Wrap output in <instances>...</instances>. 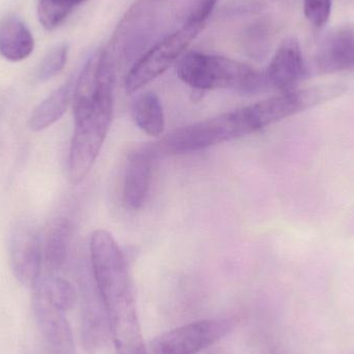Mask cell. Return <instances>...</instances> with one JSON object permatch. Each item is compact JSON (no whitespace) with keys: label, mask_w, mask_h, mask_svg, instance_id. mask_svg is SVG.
I'll use <instances>...</instances> for the list:
<instances>
[{"label":"cell","mask_w":354,"mask_h":354,"mask_svg":"<svg viewBox=\"0 0 354 354\" xmlns=\"http://www.w3.org/2000/svg\"><path fill=\"white\" fill-rule=\"evenodd\" d=\"M177 76L198 91L230 89L253 93L266 84V76L249 64L201 52L185 54L176 66Z\"/></svg>","instance_id":"cell-2"},{"label":"cell","mask_w":354,"mask_h":354,"mask_svg":"<svg viewBox=\"0 0 354 354\" xmlns=\"http://www.w3.org/2000/svg\"><path fill=\"white\" fill-rule=\"evenodd\" d=\"M233 326L230 319L191 322L155 339L149 354H197L227 336Z\"/></svg>","instance_id":"cell-7"},{"label":"cell","mask_w":354,"mask_h":354,"mask_svg":"<svg viewBox=\"0 0 354 354\" xmlns=\"http://www.w3.org/2000/svg\"><path fill=\"white\" fill-rule=\"evenodd\" d=\"M316 64L322 73L354 68V25L338 27L324 37L318 48Z\"/></svg>","instance_id":"cell-12"},{"label":"cell","mask_w":354,"mask_h":354,"mask_svg":"<svg viewBox=\"0 0 354 354\" xmlns=\"http://www.w3.org/2000/svg\"><path fill=\"white\" fill-rule=\"evenodd\" d=\"M308 70L299 39H284L272 57L266 71V84L280 93L297 89V85L307 77Z\"/></svg>","instance_id":"cell-9"},{"label":"cell","mask_w":354,"mask_h":354,"mask_svg":"<svg viewBox=\"0 0 354 354\" xmlns=\"http://www.w3.org/2000/svg\"><path fill=\"white\" fill-rule=\"evenodd\" d=\"M158 3L159 0H136L127 10L106 48L116 64L140 57L155 32Z\"/></svg>","instance_id":"cell-6"},{"label":"cell","mask_w":354,"mask_h":354,"mask_svg":"<svg viewBox=\"0 0 354 354\" xmlns=\"http://www.w3.org/2000/svg\"><path fill=\"white\" fill-rule=\"evenodd\" d=\"M33 311L44 340L54 354H76L74 337L64 312L54 307L35 288Z\"/></svg>","instance_id":"cell-10"},{"label":"cell","mask_w":354,"mask_h":354,"mask_svg":"<svg viewBox=\"0 0 354 354\" xmlns=\"http://www.w3.org/2000/svg\"><path fill=\"white\" fill-rule=\"evenodd\" d=\"M72 226L68 220H62L52 227L46 245V262L50 270L56 272L64 266L68 256Z\"/></svg>","instance_id":"cell-16"},{"label":"cell","mask_w":354,"mask_h":354,"mask_svg":"<svg viewBox=\"0 0 354 354\" xmlns=\"http://www.w3.org/2000/svg\"><path fill=\"white\" fill-rule=\"evenodd\" d=\"M35 288L39 289L44 297L60 311L66 312L76 305L77 292L68 281L60 277H51L39 282Z\"/></svg>","instance_id":"cell-17"},{"label":"cell","mask_w":354,"mask_h":354,"mask_svg":"<svg viewBox=\"0 0 354 354\" xmlns=\"http://www.w3.org/2000/svg\"><path fill=\"white\" fill-rule=\"evenodd\" d=\"M113 97L74 113L75 129L68 156V176L73 185L82 183L91 172L109 133Z\"/></svg>","instance_id":"cell-4"},{"label":"cell","mask_w":354,"mask_h":354,"mask_svg":"<svg viewBox=\"0 0 354 354\" xmlns=\"http://www.w3.org/2000/svg\"><path fill=\"white\" fill-rule=\"evenodd\" d=\"M68 47L66 44L56 46L51 50L41 62L39 68V79L41 81H48L57 76L68 60Z\"/></svg>","instance_id":"cell-19"},{"label":"cell","mask_w":354,"mask_h":354,"mask_svg":"<svg viewBox=\"0 0 354 354\" xmlns=\"http://www.w3.org/2000/svg\"><path fill=\"white\" fill-rule=\"evenodd\" d=\"M204 23L187 20L172 35L147 50L134 62L124 80L127 93H133L165 73L185 53L203 28Z\"/></svg>","instance_id":"cell-5"},{"label":"cell","mask_w":354,"mask_h":354,"mask_svg":"<svg viewBox=\"0 0 354 354\" xmlns=\"http://www.w3.org/2000/svg\"><path fill=\"white\" fill-rule=\"evenodd\" d=\"M86 1V0H74L75 3H76V6H79V4L83 3V2Z\"/></svg>","instance_id":"cell-22"},{"label":"cell","mask_w":354,"mask_h":354,"mask_svg":"<svg viewBox=\"0 0 354 354\" xmlns=\"http://www.w3.org/2000/svg\"><path fill=\"white\" fill-rule=\"evenodd\" d=\"M133 118L138 128L151 137L161 136L165 130V114L161 100L153 93H145L135 100Z\"/></svg>","instance_id":"cell-15"},{"label":"cell","mask_w":354,"mask_h":354,"mask_svg":"<svg viewBox=\"0 0 354 354\" xmlns=\"http://www.w3.org/2000/svg\"><path fill=\"white\" fill-rule=\"evenodd\" d=\"M333 0H304V14L316 28H322L330 20Z\"/></svg>","instance_id":"cell-20"},{"label":"cell","mask_w":354,"mask_h":354,"mask_svg":"<svg viewBox=\"0 0 354 354\" xmlns=\"http://www.w3.org/2000/svg\"><path fill=\"white\" fill-rule=\"evenodd\" d=\"M255 132L247 106L177 129L159 142L151 143V145L157 157L161 155H185Z\"/></svg>","instance_id":"cell-3"},{"label":"cell","mask_w":354,"mask_h":354,"mask_svg":"<svg viewBox=\"0 0 354 354\" xmlns=\"http://www.w3.org/2000/svg\"><path fill=\"white\" fill-rule=\"evenodd\" d=\"M35 49V41L26 25L18 18H8L0 24V54L10 62H21Z\"/></svg>","instance_id":"cell-13"},{"label":"cell","mask_w":354,"mask_h":354,"mask_svg":"<svg viewBox=\"0 0 354 354\" xmlns=\"http://www.w3.org/2000/svg\"><path fill=\"white\" fill-rule=\"evenodd\" d=\"M74 0H39L37 17L39 23L47 30H53L64 22L73 12Z\"/></svg>","instance_id":"cell-18"},{"label":"cell","mask_w":354,"mask_h":354,"mask_svg":"<svg viewBox=\"0 0 354 354\" xmlns=\"http://www.w3.org/2000/svg\"><path fill=\"white\" fill-rule=\"evenodd\" d=\"M74 86V81H68L53 91L49 97H46L33 110L29 118V127L31 130L35 132L46 130L64 116L73 100Z\"/></svg>","instance_id":"cell-14"},{"label":"cell","mask_w":354,"mask_h":354,"mask_svg":"<svg viewBox=\"0 0 354 354\" xmlns=\"http://www.w3.org/2000/svg\"><path fill=\"white\" fill-rule=\"evenodd\" d=\"M218 0H197L195 6L192 8L187 20L197 21L200 23H205L206 19L210 16L212 10L216 6Z\"/></svg>","instance_id":"cell-21"},{"label":"cell","mask_w":354,"mask_h":354,"mask_svg":"<svg viewBox=\"0 0 354 354\" xmlns=\"http://www.w3.org/2000/svg\"><path fill=\"white\" fill-rule=\"evenodd\" d=\"M157 158L151 145L139 147L129 156L124 183V202L129 209L139 210L145 205Z\"/></svg>","instance_id":"cell-11"},{"label":"cell","mask_w":354,"mask_h":354,"mask_svg":"<svg viewBox=\"0 0 354 354\" xmlns=\"http://www.w3.org/2000/svg\"><path fill=\"white\" fill-rule=\"evenodd\" d=\"M10 262L17 280L27 287L39 282L41 266V243L37 228L21 224L15 228L10 239Z\"/></svg>","instance_id":"cell-8"},{"label":"cell","mask_w":354,"mask_h":354,"mask_svg":"<svg viewBox=\"0 0 354 354\" xmlns=\"http://www.w3.org/2000/svg\"><path fill=\"white\" fill-rule=\"evenodd\" d=\"M89 249L93 279L116 353L149 354L124 253L112 234L103 229L93 233Z\"/></svg>","instance_id":"cell-1"}]
</instances>
